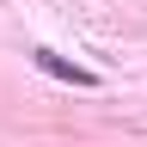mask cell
Here are the masks:
<instances>
[{"label": "cell", "mask_w": 147, "mask_h": 147, "mask_svg": "<svg viewBox=\"0 0 147 147\" xmlns=\"http://www.w3.org/2000/svg\"><path fill=\"white\" fill-rule=\"evenodd\" d=\"M31 61L43 67V74H55V80H67V86H98V74H92V67H80V61H61L55 49H37Z\"/></svg>", "instance_id": "6da1fadb"}]
</instances>
